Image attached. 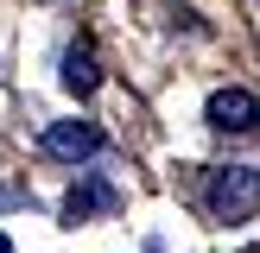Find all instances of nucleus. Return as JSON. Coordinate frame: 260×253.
<instances>
[{
	"instance_id": "f257e3e1",
	"label": "nucleus",
	"mask_w": 260,
	"mask_h": 253,
	"mask_svg": "<svg viewBox=\"0 0 260 253\" xmlns=\"http://www.w3.org/2000/svg\"><path fill=\"white\" fill-rule=\"evenodd\" d=\"M203 209H210L216 222H248V215H260V171L254 164H222V171H210Z\"/></svg>"
},
{
	"instance_id": "f03ea898",
	"label": "nucleus",
	"mask_w": 260,
	"mask_h": 253,
	"mask_svg": "<svg viewBox=\"0 0 260 253\" xmlns=\"http://www.w3.org/2000/svg\"><path fill=\"white\" fill-rule=\"evenodd\" d=\"M45 152H51V158H95V152H102V126L95 120H51L45 126Z\"/></svg>"
},
{
	"instance_id": "423d86ee",
	"label": "nucleus",
	"mask_w": 260,
	"mask_h": 253,
	"mask_svg": "<svg viewBox=\"0 0 260 253\" xmlns=\"http://www.w3.org/2000/svg\"><path fill=\"white\" fill-rule=\"evenodd\" d=\"M0 253H13V240H7V234H0Z\"/></svg>"
},
{
	"instance_id": "39448f33",
	"label": "nucleus",
	"mask_w": 260,
	"mask_h": 253,
	"mask_svg": "<svg viewBox=\"0 0 260 253\" xmlns=\"http://www.w3.org/2000/svg\"><path fill=\"white\" fill-rule=\"evenodd\" d=\"M95 82H102L95 51H89V45H70V51H63V89H70V95H95Z\"/></svg>"
},
{
	"instance_id": "7ed1b4c3",
	"label": "nucleus",
	"mask_w": 260,
	"mask_h": 253,
	"mask_svg": "<svg viewBox=\"0 0 260 253\" xmlns=\"http://www.w3.org/2000/svg\"><path fill=\"white\" fill-rule=\"evenodd\" d=\"M210 126L248 133V126H260V101L248 95V89H216V95H210Z\"/></svg>"
},
{
	"instance_id": "20e7f679",
	"label": "nucleus",
	"mask_w": 260,
	"mask_h": 253,
	"mask_svg": "<svg viewBox=\"0 0 260 253\" xmlns=\"http://www.w3.org/2000/svg\"><path fill=\"white\" fill-rule=\"evenodd\" d=\"M121 209V196H114L102 177H83V184L63 196V222H89V215H114Z\"/></svg>"
}]
</instances>
